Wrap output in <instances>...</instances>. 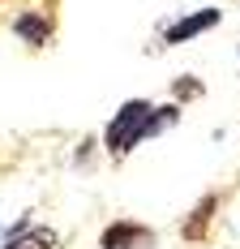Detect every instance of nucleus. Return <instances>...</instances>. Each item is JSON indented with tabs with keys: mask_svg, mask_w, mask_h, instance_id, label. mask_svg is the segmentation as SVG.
<instances>
[{
	"mask_svg": "<svg viewBox=\"0 0 240 249\" xmlns=\"http://www.w3.org/2000/svg\"><path fill=\"white\" fill-rule=\"evenodd\" d=\"M150 116H154V107L146 99H129L116 112V121L107 124V138H103L107 150H112V155H129L142 138H150Z\"/></svg>",
	"mask_w": 240,
	"mask_h": 249,
	"instance_id": "obj_1",
	"label": "nucleus"
},
{
	"mask_svg": "<svg viewBox=\"0 0 240 249\" xmlns=\"http://www.w3.org/2000/svg\"><path fill=\"white\" fill-rule=\"evenodd\" d=\"M219 9H197V13H189L185 22H176V26H168V35H163V43L168 48H176V43H189V39H197L202 30H210V26H219Z\"/></svg>",
	"mask_w": 240,
	"mask_h": 249,
	"instance_id": "obj_2",
	"label": "nucleus"
},
{
	"mask_svg": "<svg viewBox=\"0 0 240 249\" xmlns=\"http://www.w3.org/2000/svg\"><path fill=\"white\" fill-rule=\"evenodd\" d=\"M137 241H150V232L137 224H116L103 232V249H133Z\"/></svg>",
	"mask_w": 240,
	"mask_h": 249,
	"instance_id": "obj_3",
	"label": "nucleus"
},
{
	"mask_svg": "<svg viewBox=\"0 0 240 249\" xmlns=\"http://www.w3.org/2000/svg\"><path fill=\"white\" fill-rule=\"evenodd\" d=\"M13 30L22 35L26 43H43V39H48V22H43V18H30V13H26V18H17V26H13Z\"/></svg>",
	"mask_w": 240,
	"mask_h": 249,
	"instance_id": "obj_4",
	"label": "nucleus"
},
{
	"mask_svg": "<svg viewBox=\"0 0 240 249\" xmlns=\"http://www.w3.org/2000/svg\"><path fill=\"white\" fill-rule=\"evenodd\" d=\"M51 245H56V232L39 228L34 236H22V241H9V245H0V249H51Z\"/></svg>",
	"mask_w": 240,
	"mask_h": 249,
	"instance_id": "obj_5",
	"label": "nucleus"
}]
</instances>
